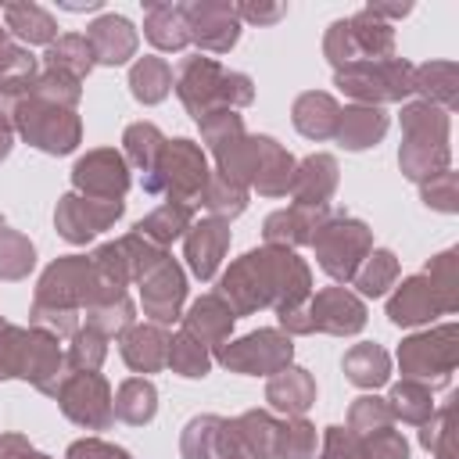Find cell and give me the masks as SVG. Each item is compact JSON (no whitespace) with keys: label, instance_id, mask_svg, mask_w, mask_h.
I'll use <instances>...</instances> for the list:
<instances>
[{"label":"cell","instance_id":"cell-10","mask_svg":"<svg viewBox=\"0 0 459 459\" xmlns=\"http://www.w3.org/2000/svg\"><path fill=\"white\" fill-rule=\"evenodd\" d=\"M86 43L93 50V61L100 65H122L136 50V29L122 14H104L86 29Z\"/></svg>","mask_w":459,"mask_h":459},{"label":"cell","instance_id":"cell-40","mask_svg":"<svg viewBox=\"0 0 459 459\" xmlns=\"http://www.w3.org/2000/svg\"><path fill=\"white\" fill-rule=\"evenodd\" d=\"M283 14V7H237V18H251V22H276Z\"/></svg>","mask_w":459,"mask_h":459},{"label":"cell","instance_id":"cell-21","mask_svg":"<svg viewBox=\"0 0 459 459\" xmlns=\"http://www.w3.org/2000/svg\"><path fill=\"white\" fill-rule=\"evenodd\" d=\"M290 179H294V194H298L301 204H319V201L333 190V183H337V165H333V158L316 154V158H308V161L301 165V172L290 176Z\"/></svg>","mask_w":459,"mask_h":459},{"label":"cell","instance_id":"cell-26","mask_svg":"<svg viewBox=\"0 0 459 459\" xmlns=\"http://www.w3.org/2000/svg\"><path fill=\"white\" fill-rule=\"evenodd\" d=\"M230 326H233V308L222 305L219 298H201L190 308V316H186V333L190 337H201V344L222 337Z\"/></svg>","mask_w":459,"mask_h":459},{"label":"cell","instance_id":"cell-11","mask_svg":"<svg viewBox=\"0 0 459 459\" xmlns=\"http://www.w3.org/2000/svg\"><path fill=\"white\" fill-rule=\"evenodd\" d=\"M75 186H82L90 194H100L104 201H122V194L129 186V176H126V165H122L118 154L97 151V154H90L75 165Z\"/></svg>","mask_w":459,"mask_h":459},{"label":"cell","instance_id":"cell-22","mask_svg":"<svg viewBox=\"0 0 459 459\" xmlns=\"http://www.w3.org/2000/svg\"><path fill=\"white\" fill-rule=\"evenodd\" d=\"M47 65H50V72H61V75L79 82L97 61H93V50H90L86 36H61L57 43H50Z\"/></svg>","mask_w":459,"mask_h":459},{"label":"cell","instance_id":"cell-2","mask_svg":"<svg viewBox=\"0 0 459 459\" xmlns=\"http://www.w3.org/2000/svg\"><path fill=\"white\" fill-rule=\"evenodd\" d=\"M337 82L362 100H398L412 90V68L402 57H380V61H359L337 72Z\"/></svg>","mask_w":459,"mask_h":459},{"label":"cell","instance_id":"cell-23","mask_svg":"<svg viewBox=\"0 0 459 459\" xmlns=\"http://www.w3.org/2000/svg\"><path fill=\"white\" fill-rule=\"evenodd\" d=\"M165 344H169V341H165L161 330H154V326H136V330L126 333L122 355H126V362H129L133 369H154V366H161V362L169 359V348H165Z\"/></svg>","mask_w":459,"mask_h":459},{"label":"cell","instance_id":"cell-29","mask_svg":"<svg viewBox=\"0 0 459 459\" xmlns=\"http://www.w3.org/2000/svg\"><path fill=\"white\" fill-rule=\"evenodd\" d=\"M186 222H190V208L186 204H165V208H158L151 219H143L140 226H136V233L140 237H151V240H158V244H165V240H172V237H179L183 230H186Z\"/></svg>","mask_w":459,"mask_h":459},{"label":"cell","instance_id":"cell-5","mask_svg":"<svg viewBox=\"0 0 459 459\" xmlns=\"http://www.w3.org/2000/svg\"><path fill=\"white\" fill-rule=\"evenodd\" d=\"M186 11V32L204 50H230L240 36V18L233 4H190Z\"/></svg>","mask_w":459,"mask_h":459},{"label":"cell","instance_id":"cell-14","mask_svg":"<svg viewBox=\"0 0 459 459\" xmlns=\"http://www.w3.org/2000/svg\"><path fill=\"white\" fill-rule=\"evenodd\" d=\"M362 323H366L362 305L344 290H323L312 301V330L323 326L330 333H355Z\"/></svg>","mask_w":459,"mask_h":459},{"label":"cell","instance_id":"cell-27","mask_svg":"<svg viewBox=\"0 0 459 459\" xmlns=\"http://www.w3.org/2000/svg\"><path fill=\"white\" fill-rule=\"evenodd\" d=\"M344 373L359 384V387H377L387 380V355L377 344H359L344 355Z\"/></svg>","mask_w":459,"mask_h":459},{"label":"cell","instance_id":"cell-6","mask_svg":"<svg viewBox=\"0 0 459 459\" xmlns=\"http://www.w3.org/2000/svg\"><path fill=\"white\" fill-rule=\"evenodd\" d=\"M18 122H22V133L50 154H65L79 140V122L61 108H43V100L32 104V115L18 108Z\"/></svg>","mask_w":459,"mask_h":459},{"label":"cell","instance_id":"cell-36","mask_svg":"<svg viewBox=\"0 0 459 459\" xmlns=\"http://www.w3.org/2000/svg\"><path fill=\"white\" fill-rule=\"evenodd\" d=\"M208 208L219 212V215H237V212L244 208V194L237 190V183H230V179L222 176V179H215V186H212V194H208Z\"/></svg>","mask_w":459,"mask_h":459},{"label":"cell","instance_id":"cell-38","mask_svg":"<svg viewBox=\"0 0 459 459\" xmlns=\"http://www.w3.org/2000/svg\"><path fill=\"white\" fill-rule=\"evenodd\" d=\"M366 455H369V459H405V441L384 427V430L373 434V445H369Z\"/></svg>","mask_w":459,"mask_h":459},{"label":"cell","instance_id":"cell-9","mask_svg":"<svg viewBox=\"0 0 459 459\" xmlns=\"http://www.w3.org/2000/svg\"><path fill=\"white\" fill-rule=\"evenodd\" d=\"M118 215H122V201H79V197H65V204L57 208V230L68 240H90L93 233H100Z\"/></svg>","mask_w":459,"mask_h":459},{"label":"cell","instance_id":"cell-24","mask_svg":"<svg viewBox=\"0 0 459 459\" xmlns=\"http://www.w3.org/2000/svg\"><path fill=\"white\" fill-rule=\"evenodd\" d=\"M316 398V384L305 369H283L273 384H269V402L283 412H305Z\"/></svg>","mask_w":459,"mask_h":459},{"label":"cell","instance_id":"cell-32","mask_svg":"<svg viewBox=\"0 0 459 459\" xmlns=\"http://www.w3.org/2000/svg\"><path fill=\"white\" fill-rule=\"evenodd\" d=\"M394 273H398L394 255H391V251H373L369 262H366V269L359 273V287H362V294H384L387 283L394 280Z\"/></svg>","mask_w":459,"mask_h":459},{"label":"cell","instance_id":"cell-3","mask_svg":"<svg viewBox=\"0 0 459 459\" xmlns=\"http://www.w3.org/2000/svg\"><path fill=\"white\" fill-rule=\"evenodd\" d=\"M208 172H204V154L190 143V140H172L158 151L154 165H151V179H147V190L151 194H197L204 186Z\"/></svg>","mask_w":459,"mask_h":459},{"label":"cell","instance_id":"cell-17","mask_svg":"<svg viewBox=\"0 0 459 459\" xmlns=\"http://www.w3.org/2000/svg\"><path fill=\"white\" fill-rule=\"evenodd\" d=\"M226 240H230V233H226L222 222H201V226H194V233L186 240V258H190V269L201 280H208L215 273V265H219V258L226 251Z\"/></svg>","mask_w":459,"mask_h":459},{"label":"cell","instance_id":"cell-41","mask_svg":"<svg viewBox=\"0 0 459 459\" xmlns=\"http://www.w3.org/2000/svg\"><path fill=\"white\" fill-rule=\"evenodd\" d=\"M7 147H11V129H7V122L0 118V158L7 154Z\"/></svg>","mask_w":459,"mask_h":459},{"label":"cell","instance_id":"cell-13","mask_svg":"<svg viewBox=\"0 0 459 459\" xmlns=\"http://www.w3.org/2000/svg\"><path fill=\"white\" fill-rule=\"evenodd\" d=\"M233 448H237L233 430L219 416H201L183 434L186 459H240V452H233Z\"/></svg>","mask_w":459,"mask_h":459},{"label":"cell","instance_id":"cell-1","mask_svg":"<svg viewBox=\"0 0 459 459\" xmlns=\"http://www.w3.org/2000/svg\"><path fill=\"white\" fill-rule=\"evenodd\" d=\"M179 97L201 122L215 104H247L251 100V79L240 72H226L212 57H186L179 65Z\"/></svg>","mask_w":459,"mask_h":459},{"label":"cell","instance_id":"cell-7","mask_svg":"<svg viewBox=\"0 0 459 459\" xmlns=\"http://www.w3.org/2000/svg\"><path fill=\"white\" fill-rule=\"evenodd\" d=\"M222 362L244 373H269L290 362V341L280 337L276 330H258L244 341H237L233 348L222 351Z\"/></svg>","mask_w":459,"mask_h":459},{"label":"cell","instance_id":"cell-35","mask_svg":"<svg viewBox=\"0 0 459 459\" xmlns=\"http://www.w3.org/2000/svg\"><path fill=\"white\" fill-rule=\"evenodd\" d=\"M312 226H305L301 222V208H294V212H276V215H269V222H265V237L276 244V240H290V244H298V240H308L312 233H308Z\"/></svg>","mask_w":459,"mask_h":459},{"label":"cell","instance_id":"cell-18","mask_svg":"<svg viewBox=\"0 0 459 459\" xmlns=\"http://www.w3.org/2000/svg\"><path fill=\"white\" fill-rule=\"evenodd\" d=\"M0 14H4L7 29L18 39H25V43H54L57 25H54V18L39 4H4Z\"/></svg>","mask_w":459,"mask_h":459},{"label":"cell","instance_id":"cell-30","mask_svg":"<svg viewBox=\"0 0 459 459\" xmlns=\"http://www.w3.org/2000/svg\"><path fill=\"white\" fill-rule=\"evenodd\" d=\"M169 362H172V369H179L183 377H204V373H208V351H204V344H201L197 337H190V333H179V337L172 341Z\"/></svg>","mask_w":459,"mask_h":459},{"label":"cell","instance_id":"cell-15","mask_svg":"<svg viewBox=\"0 0 459 459\" xmlns=\"http://www.w3.org/2000/svg\"><path fill=\"white\" fill-rule=\"evenodd\" d=\"M437 290H445V287H434V283H427V280H420V276L409 280V283L391 298V305H387L391 319L402 323V326L430 319L437 308H445V305L437 301Z\"/></svg>","mask_w":459,"mask_h":459},{"label":"cell","instance_id":"cell-16","mask_svg":"<svg viewBox=\"0 0 459 459\" xmlns=\"http://www.w3.org/2000/svg\"><path fill=\"white\" fill-rule=\"evenodd\" d=\"M143 32L154 47L161 50H183L190 43L186 32V11L179 4H147V22Z\"/></svg>","mask_w":459,"mask_h":459},{"label":"cell","instance_id":"cell-39","mask_svg":"<svg viewBox=\"0 0 459 459\" xmlns=\"http://www.w3.org/2000/svg\"><path fill=\"white\" fill-rule=\"evenodd\" d=\"M68 459H129V455L122 448H111L100 441H79L68 448Z\"/></svg>","mask_w":459,"mask_h":459},{"label":"cell","instance_id":"cell-33","mask_svg":"<svg viewBox=\"0 0 459 459\" xmlns=\"http://www.w3.org/2000/svg\"><path fill=\"white\" fill-rule=\"evenodd\" d=\"M387 412H398L405 420H423L430 412V394L420 387V384H398L391 391V405Z\"/></svg>","mask_w":459,"mask_h":459},{"label":"cell","instance_id":"cell-8","mask_svg":"<svg viewBox=\"0 0 459 459\" xmlns=\"http://www.w3.org/2000/svg\"><path fill=\"white\" fill-rule=\"evenodd\" d=\"M61 405H65V412H68L75 423H86V427H104V423L111 420L108 387H104V380H100L97 373H90V369L65 384Z\"/></svg>","mask_w":459,"mask_h":459},{"label":"cell","instance_id":"cell-31","mask_svg":"<svg viewBox=\"0 0 459 459\" xmlns=\"http://www.w3.org/2000/svg\"><path fill=\"white\" fill-rule=\"evenodd\" d=\"M126 143H129V154H133V161H136V165H143V172H151V165H154L158 151L165 147L161 133H158L151 122L129 126V129H126Z\"/></svg>","mask_w":459,"mask_h":459},{"label":"cell","instance_id":"cell-34","mask_svg":"<svg viewBox=\"0 0 459 459\" xmlns=\"http://www.w3.org/2000/svg\"><path fill=\"white\" fill-rule=\"evenodd\" d=\"M312 445H316V434H312V427L308 423H290V427H280L276 430V455H287V459H305L308 452H312Z\"/></svg>","mask_w":459,"mask_h":459},{"label":"cell","instance_id":"cell-25","mask_svg":"<svg viewBox=\"0 0 459 459\" xmlns=\"http://www.w3.org/2000/svg\"><path fill=\"white\" fill-rule=\"evenodd\" d=\"M129 86H133V97L143 100V104H158L169 86H172V68L161 61V57H140L129 72Z\"/></svg>","mask_w":459,"mask_h":459},{"label":"cell","instance_id":"cell-12","mask_svg":"<svg viewBox=\"0 0 459 459\" xmlns=\"http://www.w3.org/2000/svg\"><path fill=\"white\" fill-rule=\"evenodd\" d=\"M179 301H183V276H179L176 262H165V255H161L154 262V273L143 276V308L158 323H169V319H176Z\"/></svg>","mask_w":459,"mask_h":459},{"label":"cell","instance_id":"cell-37","mask_svg":"<svg viewBox=\"0 0 459 459\" xmlns=\"http://www.w3.org/2000/svg\"><path fill=\"white\" fill-rule=\"evenodd\" d=\"M104 359V344H100V337L93 333V330H86V333H79L75 337V348H72V362L75 366H86L90 373H93V366Z\"/></svg>","mask_w":459,"mask_h":459},{"label":"cell","instance_id":"cell-4","mask_svg":"<svg viewBox=\"0 0 459 459\" xmlns=\"http://www.w3.org/2000/svg\"><path fill=\"white\" fill-rule=\"evenodd\" d=\"M316 247H319V265L330 276L348 280L359 265V255L369 247V233H366L362 222L341 219V222H330L316 233Z\"/></svg>","mask_w":459,"mask_h":459},{"label":"cell","instance_id":"cell-28","mask_svg":"<svg viewBox=\"0 0 459 459\" xmlns=\"http://www.w3.org/2000/svg\"><path fill=\"white\" fill-rule=\"evenodd\" d=\"M154 387L147 380H126L118 387V402H115V416L129 420V423H147L154 416Z\"/></svg>","mask_w":459,"mask_h":459},{"label":"cell","instance_id":"cell-19","mask_svg":"<svg viewBox=\"0 0 459 459\" xmlns=\"http://www.w3.org/2000/svg\"><path fill=\"white\" fill-rule=\"evenodd\" d=\"M387 129V115L380 108H351L337 118V140L351 151L369 147L373 140H380Z\"/></svg>","mask_w":459,"mask_h":459},{"label":"cell","instance_id":"cell-20","mask_svg":"<svg viewBox=\"0 0 459 459\" xmlns=\"http://www.w3.org/2000/svg\"><path fill=\"white\" fill-rule=\"evenodd\" d=\"M337 118H341V111H337V104H333L326 93H305V97H298V104H294V126H298L305 136L323 140V136L337 133Z\"/></svg>","mask_w":459,"mask_h":459}]
</instances>
